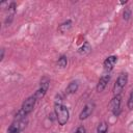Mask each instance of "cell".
Instances as JSON below:
<instances>
[{"mask_svg":"<svg viewBox=\"0 0 133 133\" xmlns=\"http://www.w3.org/2000/svg\"><path fill=\"white\" fill-rule=\"evenodd\" d=\"M54 111H55V114H56V118H57L58 124L61 125V126L65 125L68 123V121H69L70 112H69V109L62 104L60 97H58L56 99V101H55Z\"/></svg>","mask_w":133,"mask_h":133,"instance_id":"6da1fadb","label":"cell"},{"mask_svg":"<svg viewBox=\"0 0 133 133\" xmlns=\"http://www.w3.org/2000/svg\"><path fill=\"white\" fill-rule=\"evenodd\" d=\"M127 82H128V75L126 73L119 74V76H118V78H117V80H116V82L114 84V87H113V94H114V96L121 95V92H122L123 88L126 86Z\"/></svg>","mask_w":133,"mask_h":133,"instance_id":"7a4b0ae2","label":"cell"},{"mask_svg":"<svg viewBox=\"0 0 133 133\" xmlns=\"http://www.w3.org/2000/svg\"><path fill=\"white\" fill-rule=\"evenodd\" d=\"M49 84H50V80H49L48 78L45 77V78L42 79L39 88H38V89L35 91V94L33 95V96L35 97L36 101H37V100H41V99L46 95V92H47V90H48V88H49Z\"/></svg>","mask_w":133,"mask_h":133,"instance_id":"3957f363","label":"cell"},{"mask_svg":"<svg viewBox=\"0 0 133 133\" xmlns=\"http://www.w3.org/2000/svg\"><path fill=\"white\" fill-rule=\"evenodd\" d=\"M35 102H36V99L34 96H31L29 98H27L24 102H23V105L21 107V110L26 114L28 115L34 108V105H35Z\"/></svg>","mask_w":133,"mask_h":133,"instance_id":"277c9868","label":"cell"},{"mask_svg":"<svg viewBox=\"0 0 133 133\" xmlns=\"http://www.w3.org/2000/svg\"><path fill=\"white\" fill-rule=\"evenodd\" d=\"M121 102H122V98L121 95H116L112 98V100L110 101V110L112 111V113L114 115H118L121 113Z\"/></svg>","mask_w":133,"mask_h":133,"instance_id":"5b68a950","label":"cell"},{"mask_svg":"<svg viewBox=\"0 0 133 133\" xmlns=\"http://www.w3.org/2000/svg\"><path fill=\"white\" fill-rule=\"evenodd\" d=\"M94 109H95V103H94L92 101L87 102V103L84 105V107H83L82 111L80 112L79 118H80V119H86V118H87V117L92 113Z\"/></svg>","mask_w":133,"mask_h":133,"instance_id":"8992f818","label":"cell"},{"mask_svg":"<svg viewBox=\"0 0 133 133\" xmlns=\"http://www.w3.org/2000/svg\"><path fill=\"white\" fill-rule=\"evenodd\" d=\"M116 61H117V56H114V55L108 56V57L104 60V63H103L104 70H105L106 72H110V71L114 68Z\"/></svg>","mask_w":133,"mask_h":133,"instance_id":"52a82bcc","label":"cell"},{"mask_svg":"<svg viewBox=\"0 0 133 133\" xmlns=\"http://www.w3.org/2000/svg\"><path fill=\"white\" fill-rule=\"evenodd\" d=\"M109 81H110V75H109V74L103 75V76L99 79V82H98V84H97V90H98L99 92L103 91V90L105 89V87L107 86V84H108Z\"/></svg>","mask_w":133,"mask_h":133,"instance_id":"ba28073f","label":"cell"},{"mask_svg":"<svg viewBox=\"0 0 133 133\" xmlns=\"http://www.w3.org/2000/svg\"><path fill=\"white\" fill-rule=\"evenodd\" d=\"M78 87H79V84L77 81H72L69 83V85L66 86L65 88V92L66 95H73L75 94L77 90H78Z\"/></svg>","mask_w":133,"mask_h":133,"instance_id":"9c48e42d","label":"cell"},{"mask_svg":"<svg viewBox=\"0 0 133 133\" xmlns=\"http://www.w3.org/2000/svg\"><path fill=\"white\" fill-rule=\"evenodd\" d=\"M71 28H72V21H71V20H68V21L63 22V23L58 27V30H59L61 33H65V32H68Z\"/></svg>","mask_w":133,"mask_h":133,"instance_id":"30bf717a","label":"cell"},{"mask_svg":"<svg viewBox=\"0 0 133 133\" xmlns=\"http://www.w3.org/2000/svg\"><path fill=\"white\" fill-rule=\"evenodd\" d=\"M90 50H91L90 45H89L87 42H85V43L83 44V46L79 49V53L82 54V55H86V54H88V53L90 52Z\"/></svg>","mask_w":133,"mask_h":133,"instance_id":"8fae6325","label":"cell"},{"mask_svg":"<svg viewBox=\"0 0 133 133\" xmlns=\"http://www.w3.org/2000/svg\"><path fill=\"white\" fill-rule=\"evenodd\" d=\"M107 132H108V125L105 122L100 123L97 129V133H107Z\"/></svg>","mask_w":133,"mask_h":133,"instance_id":"7c38bea8","label":"cell"},{"mask_svg":"<svg viewBox=\"0 0 133 133\" xmlns=\"http://www.w3.org/2000/svg\"><path fill=\"white\" fill-rule=\"evenodd\" d=\"M57 64L60 68H65L66 64H68V58H66V56H64V55L60 56L59 59H58V61H57Z\"/></svg>","mask_w":133,"mask_h":133,"instance_id":"4fadbf2b","label":"cell"},{"mask_svg":"<svg viewBox=\"0 0 133 133\" xmlns=\"http://www.w3.org/2000/svg\"><path fill=\"white\" fill-rule=\"evenodd\" d=\"M131 15H132V11H131V9H130L129 7H126V8L124 9V11H123V18H124V20L128 21V20L130 19Z\"/></svg>","mask_w":133,"mask_h":133,"instance_id":"5bb4252c","label":"cell"},{"mask_svg":"<svg viewBox=\"0 0 133 133\" xmlns=\"http://www.w3.org/2000/svg\"><path fill=\"white\" fill-rule=\"evenodd\" d=\"M128 108L129 109H132L133 108V89L130 94V97H129V100H128Z\"/></svg>","mask_w":133,"mask_h":133,"instance_id":"9a60e30c","label":"cell"},{"mask_svg":"<svg viewBox=\"0 0 133 133\" xmlns=\"http://www.w3.org/2000/svg\"><path fill=\"white\" fill-rule=\"evenodd\" d=\"M75 133H86V130H85V128H84L83 126H79V127L76 129Z\"/></svg>","mask_w":133,"mask_h":133,"instance_id":"2e32d148","label":"cell"},{"mask_svg":"<svg viewBox=\"0 0 133 133\" xmlns=\"http://www.w3.org/2000/svg\"><path fill=\"white\" fill-rule=\"evenodd\" d=\"M4 49H1V56H0V60H3V57H4Z\"/></svg>","mask_w":133,"mask_h":133,"instance_id":"e0dca14e","label":"cell"}]
</instances>
